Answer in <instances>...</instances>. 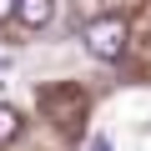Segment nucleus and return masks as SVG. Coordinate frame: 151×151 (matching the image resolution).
<instances>
[{
	"mask_svg": "<svg viewBox=\"0 0 151 151\" xmlns=\"http://www.w3.org/2000/svg\"><path fill=\"white\" fill-rule=\"evenodd\" d=\"M86 151H111V141H106V136H91V141H86Z\"/></svg>",
	"mask_w": 151,
	"mask_h": 151,
	"instance_id": "5",
	"label": "nucleus"
},
{
	"mask_svg": "<svg viewBox=\"0 0 151 151\" xmlns=\"http://www.w3.org/2000/svg\"><path fill=\"white\" fill-rule=\"evenodd\" d=\"M15 136H20V111L0 101V146H10Z\"/></svg>",
	"mask_w": 151,
	"mask_h": 151,
	"instance_id": "3",
	"label": "nucleus"
},
{
	"mask_svg": "<svg viewBox=\"0 0 151 151\" xmlns=\"http://www.w3.org/2000/svg\"><path fill=\"white\" fill-rule=\"evenodd\" d=\"M15 15H20V25L45 30V25H50V15H55V0H20V5H15Z\"/></svg>",
	"mask_w": 151,
	"mask_h": 151,
	"instance_id": "2",
	"label": "nucleus"
},
{
	"mask_svg": "<svg viewBox=\"0 0 151 151\" xmlns=\"http://www.w3.org/2000/svg\"><path fill=\"white\" fill-rule=\"evenodd\" d=\"M81 40H86V50L96 60H121V50H126V20L121 15H101V20H91L81 30Z\"/></svg>",
	"mask_w": 151,
	"mask_h": 151,
	"instance_id": "1",
	"label": "nucleus"
},
{
	"mask_svg": "<svg viewBox=\"0 0 151 151\" xmlns=\"http://www.w3.org/2000/svg\"><path fill=\"white\" fill-rule=\"evenodd\" d=\"M15 5H20V0H0V25H5V20L15 15Z\"/></svg>",
	"mask_w": 151,
	"mask_h": 151,
	"instance_id": "4",
	"label": "nucleus"
}]
</instances>
